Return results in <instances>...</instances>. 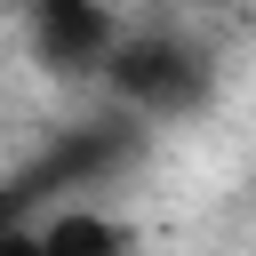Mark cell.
Instances as JSON below:
<instances>
[{
  "label": "cell",
  "instance_id": "cell-2",
  "mask_svg": "<svg viewBox=\"0 0 256 256\" xmlns=\"http://www.w3.org/2000/svg\"><path fill=\"white\" fill-rule=\"evenodd\" d=\"M136 152H144V112L112 104V112H96V120H72L32 168H16V184H8V216H24V208L48 200V192H104Z\"/></svg>",
  "mask_w": 256,
  "mask_h": 256
},
{
  "label": "cell",
  "instance_id": "cell-1",
  "mask_svg": "<svg viewBox=\"0 0 256 256\" xmlns=\"http://www.w3.org/2000/svg\"><path fill=\"white\" fill-rule=\"evenodd\" d=\"M104 96L144 120H184L208 96V48L168 24H136V32H120V48L104 64Z\"/></svg>",
  "mask_w": 256,
  "mask_h": 256
},
{
  "label": "cell",
  "instance_id": "cell-3",
  "mask_svg": "<svg viewBox=\"0 0 256 256\" xmlns=\"http://www.w3.org/2000/svg\"><path fill=\"white\" fill-rule=\"evenodd\" d=\"M120 32H128V24L112 16V0H64V8H32V16H24L32 56H40L48 72H64V80H104Z\"/></svg>",
  "mask_w": 256,
  "mask_h": 256
},
{
  "label": "cell",
  "instance_id": "cell-4",
  "mask_svg": "<svg viewBox=\"0 0 256 256\" xmlns=\"http://www.w3.org/2000/svg\"><path fill=\"white\" fill-rule=\"evenodd\" d=\"M24 240H32L40 256H128V248H136V224H120V216H104V208L64 200L56 216L24 224Z\"/></svg>",
  "mask_w": 256,
  "mask_h": 256
},
{
  "label": "cell",
  "instance_id": "cell-5",
  "mask_svg": "<svg viewBox=\"0 0 256 256\" xmlns=\"http://www.w3.org/2000/svg\"><path fill=\"white\" fill-rule=\"evenodd\" d=\"M32 8H64V0H16V16H32Z\"/></svg>",
  "mask_w": 256,
  "mask_h": 256
}]
</instances>
